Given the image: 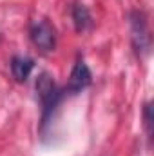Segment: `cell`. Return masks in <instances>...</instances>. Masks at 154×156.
Wrapping results in <instances>:
<instances>
[{
    "label": "cell",
    "instance_id": "1",
    "mask_svg": "<svg viewBox=\"0 0 154 156\" xmlns=\"http://www.w3.org/2000/svg\"><path fill=\"white\" fill-rule=\"evenodd\" d=\"M37 93L42 102V125H45L49 122V118L53 116L58 102H60V89L56 87L54 80L49 73H40L38 80H37Z\"/></svg>",
    "mask_w": 154,
    "mask_h": 156
},
{
    "label": "cell",
    "instance_id": "7",
    "mask_svg": "<svg viewBox=\"0 0 154 156\" xmlns=\"http://www.w3.org/2000/svg\"><path fill=\"white\" fill-rule=\"evenodd\" d=\"M143 120H145L147 133L152 134V109H151V104H145V109H143Z\"/></svg>",
    "mask_w": 154,
    "mask_h": 156
},
{
    "label": "cell",
    "instance_id": "6",
    "mask_svg": "<svg viewBox=\"0 0 154 156\" xmlns=\"http://www.w3.org/2000/svg\"><path fill=\"white\" fill-rule=\"evenodd\" d=\"M71 16H73V24H75V29H76L78 33H83V31H87L93 26L91 13H89V9L83 4H75L73 5Z\"/></svg>",
    "mask_w": 154,
    "mask_h": 156
},
{
    "label": "cell",
    "instance_id": "5",
    "mask_svg": "<svg viewBox=\"0 0 154 156\" xmlns=\"http://www.w3.org/2000/svg\"><path fill=\"white\" fill-rule=\"evenodd\" d=\"M33 67H35V62L27 56H13L11 60V73L16 82H26L31 75Z\"/></svg>",
    "mask_w": 154,
    "mask_h": 156
},
{
    "label": "cell",
    "instance_id": "3",
    "mask_svg": "<svg viewBox=\"0 0 154 156\" xmlns=\"http://www.w3.org/2000/svg\"><path fill=\"white\" fill-rule=\"evenodd\" d=\"M29 37H31V42L42 51H53L56 45V31L45 20H37L31 24Z\"/></svg>",
    "mask_w": 154,
    "mask_h": 156
},
{
    "label": "cell",
    "instance_id": "2",
    "mask_svg": "<svg viewBox=\"0 0 154 156\" xmlns=\"http://www.w3.org/2000/svg\"><path fill=\"white\" fill-rule=\"evenodd\" d=\"M131 38H132V47L138 55L143 56L151 51V33L143 11L131 13Z\"/></svg>",
    "mask_w": 154,
    "mask_h": 156
},
{
    "label": "cell",
    "instance_id": "4",
    "mask_svg": "<svg viewBox=\"0 0 154 156\" xmlns=\"http://www.w3.org/2000/svg\"><path fill=\"white\" fill-rule=\"evenodd\" d=\"M91 80H93V76H91V71H89L87 64L82 58H78L73 71H71V76H69L65 91L69 94H78V93H82L83 89H87L91 85Z\"/></svg>",
    "mask_w": 154,
    "mask_h": 156
}]
</instances>
